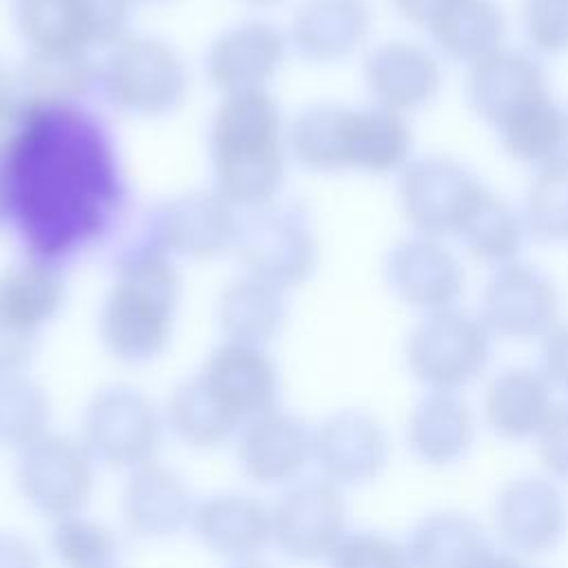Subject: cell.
<instances>
[{"label": "cell", "instance_id": "obj_5", "mask_svg": "<svg viewBox=\"0 0 568 568\" xmlns=\"http://www.w3.org/2000/svg\"><path fill=\"white\" fill-rule=\"evenodd\" d=\"M233 253L244 275L286 293L315 273L320 246L302 209L271 202L240 217Z\"/></svg>", "mask_w": 568, "mask_h": 568}, {"label": "cell", "instance_id": "obj_21", "mask_svg": "<svg viewBox=\"0 0 568 568\" xmlns=\"http://www.w3.org/2000/svg\"><path fill=\"white\" fill-rule=\"evenodd\" d=\"M475 415L459 393L428 390L406 422V444L426 466H453L475 444Z\"/></svg>", "mask_w": 568, "mask_h": 568}, {"label": "cell", "instance_id": "obj_35", "mask_svg": "<svg viewBox=\"0 0 568 568\" xmlns=\"http://www.w3.org/2000/svg\"><path fill=\"white\" fill-rule=\"evenodd\" d=\"M455 235L473 257L484 262H508L521 248L517 215L486 186L466 211Z\"/></svg>", "mask_w": 568, "mask_h": 568}, {"label": "cell", "instance_id": "obj_46", "mask_svg": "<svg viewBox=\"0 0 568 568\" xmlns=\"http://www.w3.org/2000/svg\"><path fill=\"white\" fill-rule=\"evenodd\" d=\"M18 104H20V95H18L16 69H11L0 58V124L16 111Z\"/></svg>", "mask_w": 568, "mask_h": 568}, {"label": "cell", "instance_id": "obj_48", "mask_svg": "<svg viewBox=\"0 0 568 568\" xmlns=\"http://www.w3.org/2000/svg\"><path fill=\"white\" fill-rule=\"evenodd\" d=\"M229 568H275V566H271L268 561H264L262 557H257V559H246V561L229 564Z\"/></svg>", "mask_w": 568, "mask_h": 568}, {"label": "cell", "instance_id": "obj_15", "mask_svg": "<svg viewBox=\"0 0 568 568\" xmlns=\"http://www.w3.org/2000/svg\"><path fill=\"white\" fill-rule=\"evenodd\" d=\"M240 209L215 189L189 191L155 211L153 235L162 251L186 260H213L233 251Z\"/></svg>", "mask_w": 568, "mask_h": 568}, {"label": "cell", "instance_id": "obj_3", "mask_svg": "<svg viewBox=\"0 0 568 568\" xmlns=\"http://www.w3.org/2000/svg\"><path fill=\"white\" fill-rule=\"evenodd\" d=\"M98 82L109 102L129 115L164 118L175 113L189 91L182 55L155 36H126L106 49Z\"/></svg>", "mask_w": 568, "mask_h": 568}, {"label": "cell", "instance_id": "obj_45", "mask_svg": "<svg viewBox=\"0 0 568 568\" xmlns=\"http://www.w3.org/2000/svg\"><path fill=\"white\" fill-rule=\"evenodd\" d=\"M450 0H395L397 11L415 24L428 27L430 20L448 4Z\"/></svg>", "mask_w": 568, "mask_h": 568}, {"label": "cell", "instance_id": "obj_33", "mask_svg": "<svg viewBox=\"0 0 568 568\" xmlns=\"http://www.w3.org/2000/svg\"><path fill=\"white\" fill-rule=\"evenodd\" d=\"M162 415L166 430L193 450H217L235 442L240 433L209 399L195 373L171 388Z\"/></svg>", "mask_w": 568, "mask_h": 568}, {"label": "cell", "instance_id": "obj_31", "mask_svg": "<svg viewBox=\"0 0 568 568\" xmlns=\"http://www.w3.org/2000/svg\"><path fill=\"white\" fill-rule=\"evenodd\" d=\"M504 149L521 162H548L564 151L568 115L548 91L519 102L497 126Z\"/></svg>", "mask_w": 568, "mask_h": 568}, {"label": "cell", "instance_id": "obj_23", "mask_svg": "<svg viewBox=\"0 0 568 568\" xmlns=\"http://www.w3.org/2000/svg\"><path fill=\"white\" fill-rule=\"evenodd\" d=\"M484 422L506 442L535 439L555 408L552 386L541 371L513 366L497 373L484 393Z\"/></svg>", "mask_w": 568, "mask_h": 568}, {"label": "cell", "instance_id": "obj_52", "mask_svg": "<svg viewBox=\"0 0 568 568\" xmlns=\"http://www.w3.org/2000/svg\"><path fill=\"white\" fill-rule=\"evenodd\" d=\"M113 568H118V566H113Z\"/></svg>", "mask_w": 568, "mask_h": 568}, {"label": "cell", "instance_id": "obj_42", "mask_svg": "<svg viewBox=\"0 0 568 568\" xmlns=\"http://www.w3.org/2000/svg\"><path fill=\"white\" fill-rule=\"evenodd\" d=\"M38 346V335L24 333L0 317V379L24 375Z\"/></svg>", "mask_w": 568, "mask_h": 568}, {"label": "cell", "instance_id": "obj_39", "mask_svg": "<svg viewBox=\"0 0 568 568\" xmlns=\"http://www.w3.org/2000/svg\"><path fill=\"white\" fill-rule=\"evenodd\" d=\"M328 568H410L404 544L379 530H348L326 559Z\"/></svg>", "mask_w": 568, "mask_h": 568}, {"label": "cell", "instance_id": "obj_8", "mask_svg": "<svg viewBox=\"0 0 568 568\" xmlns=\"http://www.w3.org/2000/svg\"><path fill=\"white\" fill-rule=\"evenodd\" d=\"M273 546L291 561H326L348 532L344 488L315 477H300L284 486L271 504Z\"/></svg>", "mask_w": 568, "mask_h": 568}, {"label": "cell", "instance_id": "obj_37", "mask_svg": "<svg viewBox=\"0 0 568 568\" xmlns=\"http://www.w3.org/2000/svg\"><path fill=\"white\" fill-rule=\"evenodd\" d=\"M49 550L62 568H113L120 539L109 524L78 513L51 521Z\"/></svg>", "mask_w": 568, "mask_h": 568}, {"label": "cell", "instance_id": "obj_14", "mask_svg": "<svg viewBox=\"0 0 568 568\" xmlns=\"http://www.w3.org/2000/svg\"><path fill=\"white\" fill-rule=\"evenodd\" d=\"M481 189L455 160L430 155L404 169L399 202L406 220L424 235H455Z\"/></svg>", "mask_w": 568, "mask_h": 568}, {"label": "cell", "instance_id": "obj_50", "mask_svg": "<svg viewBox=\"0 0 568 568\" xmlns=\"http://www.w3.org/2000/svg\"><path fill=\"white\" fill-rule=\"evenodd\" d=\"M135 4L138 2H146V4H169V2H175V0H133Z\"/></svg>", "mask_w": 568, "mask_h": 568}, {"label": "cell", "instance_id": "obj_20", "mask_svg": "<svg viewBox=\"0 0 568 568\" xmlns=\"http://www.w3.org/2000/svg\"><path fill=\"white\" fill-rule=\"evenodd\" d=\"M371 29L364 0H304L288 27V44L315 64L339 62L359 49Z\"/></svg>", "mask_w": 568, "mask_h": 568}, {"label": "cell", "instance_id": "obj_16", "mask_svg": "<svg viewBox=\"0 0 568 568\" xmlns=\"http://www.w3.org/2000/svg\"><path fill=\"white\" fill-rule=\"evenodd\" d=\"M189 528L204 550L229 564L257 559L273 544L271 506L237 490L195 501Z\"/></svg>", "mask_w": 568, "mask_h": 568}, {"label": "cell", "instance_id": "obj_30", "mask_svg": "<svg viewBox=\"0 0 568 568\" xmlns=\"http://www.w3.org/2000/svg\"><path fill=\"white\" fill-rule=\"evenodd\" d=\"M406 120L388 109H351L346 124L348 171L388 173L404 166L410 151Z\"/></svg>", "mask_w": 568, "mask_h": 568}, {"label": "cell", "instance_id": "obj_43", "mask_svg": "<svg viewBox=\"0 0 568 568\" xmlns=\"http://www.w3.org/2000/svg\"><path fill=\"white\" fill-rule=\"evenodd\" d=\"M539 364V371L548 379L552 390L568 395V324L552 326L541 337Z\"/></svg>", "mask_w": 568, "mask_h": 568}, {"label": "cell", "instance_id": "obj_27", "mask_svg": "<svg viewBox=\"0 0 568 568\" xmlns=\"http://www.w3.org/2000/svg\"><path fill=\"white\" fill-rule=\"evenodd\" d=\"M20 102L69 104L98 82V64L84 49H29L16 67Z\"/></svg>", "mask_w": 568, "mask_h": 568}, {"label": "cell", "instance_id": "obj_4", "mask_svg": "<svg viewBox=\"0 0 568 568\" xmlns=\"http://www.w3.org/2000/svg\"><path fill=\"white\" fill-rule=\"evenodd\" d=\"M164 428L162 410L142 388L131 384L98 388L80 417V439L93 459L126 473L155 462Z\"/></svg>", "mask_w": 568, "mask_h": 568}, {"label": "cell", "instance_id": "obj_18", "mask_svg": "<svg viewBox=\"0 0 568 568\" xmlns=\"http://www.w3.org/2000/svg\"><path fill=\"white\" fill-rule=\"evenodd\" d=\"M193 493L186 479L158 459L129 473L120 493L124 528L142 541H162L191 526Z\"/></svg>", "mask_w": 568, "mask_h": 568}, {"label": "cell", "instance_id": "obj_29", "mask_svg": "<svg viewBox=\"0 0 568 568\" xmlns=\"http://www.w3.org/2000/svg\"><path fill=\"white\" fill-rule=\"evenodd\" d=\"M426 29L450 60L475 64L499 51L506 20L493 0H450Z\"/></svg>", "mask_w": 568, "mask_h": 568}, {"label": "cell", "instance_id": "obj_41", "mask_svg": "<svg viewBox=\"0 0 568 568\" xmlns=\"http://www.w3.org/2000/svg\"><path fill=\"white\" fill-rule=\"evenodd\" d=\"M537 457L555 481H568V402L555 404L535 437Z\"/></svg>", "mask_w": 568, "mask_h": 568}, {"label": "cell", "instance_id": "obj_38", "mask_svg": "<svg viewBox=\"0 0 568 568\" xmlns=\"http://www.w3.org/2000/svg\"><path fill=\"white\" fill-rule=\"evenodd\" d=\"M526 222L537 240L568 237V151L537 171L526 197Z\"/></svg>", "mask_w": 568, "mask_h": 568}, {"label": "cell", "instance_id": "obj_49", "mask_svg": "<svg viewBox=\"0 0 568 568\" xmlns=\"http://www.w3.org/2000/svg\"><path fill=\"white\" fill-rule=\"evenodd\" d=\"M244 2L257 4V7H268V4H275V2H280V0H244Z\"/></svg>", "mask_w": 568, "mask_h": 568}, {"label": "cell", "instance_id": "obj_13", "mask_svg": "<svg viewBox=\"0 0 568 568\" xmlns=\"http://www.w3.org/2000/svg\"><path fill=\"white\" fill-rule=\"evenodd\" d=\"M288 51V38L271 22L248 20L217 33L204 55V73L220 95L268 91Z\"/></svg>", "mask_w": 568, "mask_h": 568}, {"label": "cell", "instance_id": "obj_22", "mask_svg": "<svg viewBox=\"0 0 568 568\" xmlns=\"http://www.w3.org/2000/svg\"><path fill=\"white\" fill-rule=\"evenodd\" d=\"M364 80L377 106L399 113L430 102L439 91L442 73L426 49L388 42L368 55Z\"/></svg>", "mask_w": 568, "mask_h": 568}, {"label": "cell", "instance_id": "obj_19", "mask_svg": "<svg viewBox=\"0 0 568 568\" xmlns=\"http://www.w3.org/2000/svg\"><path fill=\"white\" fill-rule=\"evenodd\" d=\"M390 291L422 311H444L464 291V271L457 257L435 237H408L397 242L386 257Z\"/></svg>", "mask_w": 568, "mask_h": 568}, {"label": "cell", "instance_id": "obj_24", "mask_svg": "<svg viewBox=\"0 0 568 568\" xmlns=\"http://www.w3.org/2000/svg\"><path fill=\"white\" fill-rule=\"evenodd\" d=\"M215 324L224 342L266 348L286 324L284 291L242 273L220 291Z\"/></svg>", "mask_w": 568, "mask_h": 568}, {"label": "cell", "instance_id": "obj_2", "mask_svg": "<svg viewBox=\"0 0 568 568\" xmlns=\"http://www.w3.org/2000/svg\"><path fill=\"white\" fill-rule=\"evenodd\" d=\"M178 306L180 275L162 248L122 260L98 313L104 351L129 366L155 362L171 346Z\"/></svg>", "mask_w": 568, "mask_h": 568}, {"label": "cell", "instance_id": "obj_25", "mask_svg": "<svg viewBox=\"0 0 568 568\" xmlns=\"http://www.w3.org/2000/svg\"><path fill=\"white\" fill-rule=\"evenodd\" d=\"M548 91L541 67L519 51H495L473 64L466 95L473 111L497 126L519 102Z\"/></svg>", "mask_w": 568, "mask_h": 568}, {"label": "cell", "instance_id": "obj_36", "mask_svg": "<svg viewBox=\"0 0 568 568\" xmlns=\"http://www.w3.org/2000/svg\"><path fill=\"white\" fill-rule=\"evenodd\" d=\"M53 404L47 388L33 377L0 379V448L20 453L49 433Z\"/></svg>", "mask_w": 568, "mask_h": 568}, {"label": "cell", "instance_id": "obj_26", "mask_svg": "<svg viewBox=\"0 0 568 568\" xmlns=\"http://www.w3.org/2000/svg\"><path fill=\"white\" fill-rule=\"evenodd\" d=\"M67 284L62 273L42 260H20L0 273V317L40 335L62 311Z\"/></svg>", "mask_w": 568, "mask_h": 568}, {"label": "cell", "instance_id": "obj_9", "mask_svg": "<svg viewBox=\"0 0 568 568\" xmlns=\"http://www.w3.org/2000/svg\"><path fill=\"white\" fill-rule=\"evenodd\" d=\"M493 526L513 555L552 552L568 535V499L548 475L515 477L495 497Z\"/></svg>", "mask_w": 568, "mask_h": 568}, {"label": "cell", "instance_id": "obj_40", "mask_svg": "<svg viewBox=\"0 0 568 568\" xmlns=\"http://www.w3.org/2000/svg\"><path fill=\"white\" fill-rule=\"evenodd\" d=\"M528 42L541 53L568 49V0H524Z\"/></svg>", "mask_w": 568, "mask_h": 568}, {"label": "cell", "instance_id": "obj_11", "mask_svg": "<svg viewBox=\"0 0 568 568\" xmlns=\"http://www.w3.org/2000/svg\"><path fill=\"white\" fill-rule=\"evenodd\" d=\"M390 462L384 422L364 408H342L313 428V464L339 488H359L379 479Z\"/></svg>", "mask_w": 568, "mask_h": 568}, {"label": "cell", "instance_id": "obj_17", "mask_svg": "<svg viewBox=\"0 0 568 568\" xmlns=\"http://www.w3.org/2000/svg\"><path fill=\"white\" fill-rule=\"evenodd\" d=\"M559 300L550 277L528 264L501 268L481 297L484 326L510 339L544 337L557 320Z\"/></svg>", "mask_w": 568, "mask_h": 568}, {"label": "cell", "instance_id": "obj_34", "mask_svg": "<svg viewBox=\"0 0 568 568\" xmlns=\"http://www.w3.org/2000/svg\"><path fill=\"white\" fill-rule=\"evenodd\" d=\"M13 20L29 49H93L87 0H13Z\"/></svg>", "mask_w": 568, "mask_h": 568}, {"label": "cell", "instance_id": "obj_32", "mask_svg": "<svg viewBox=\"0 0 568 568\" xmlns=\"http://www.w3.org/2000/svg\"><path fill=\"white\" fill-rule=\"evenodd\" d=\"M348 106L313 104L295 115L286 131L293 160L306 171L339 173L346 169Z\"/></svg>", "mask_w": 568, "mask_h": 568}, {"label": "cell", "instance_id": "obj_10", "mask_svg": "<svg viewBox=\"0 0 568 568\" xmlns=\"http://www.w3.org/2000/svg\"><path fill=\"white\" fill-rule=\"evenodd\" d=\"M195 377L217 410L240 430L280 406L282 379L266 348L222 342L206 355Z\"/></svg>", "mask_w": 568, "mask_h": 568}, {"label": "cell", "instance_id": "obj_28", "mask_svg": "<svg viewBox=\"0 0 568 568\" xmlns=\"http://www.w3.org/2000/svg\"><path fill=\"white\" fill-rule=\"evenodd\" d=\"M486 546L479 521L459 510L424 515L404 541L410 568H464Z\"/></svg>", "mask_w": 568, "mask_h": 568}, {"label": "cell", "instance_id": "obj_51", "mask_svg": "<svg viewBox=\"0 0 568 568\" xmlns=\"http://www.w3.org/2000/svg\"><path fill=\"white\" fill-rule=\"evenodd\" d=\"M2 202H4V191H2V178H0V213H2Z\"/></svg>", "mask_w": 568, "mask_h": 568}, {"label": "cell", "instance_id": "obj_12", "mask_svg": "<svg viewBox=\"0 0 568 568\" xmlns=\"http://www.w3.org/2000/svg\"><path fill=\"white\" fill-rule=\"evenodd\" d=\"M233 444L240 473L266 488L297 481L313 462V426L280 406L244 424Z\"/></svg>", "mask_w": 568, "mask_h": 568}, {"label": "cell", "instance_id": "obj_6", "mask_svg": "<svg viewBox=\"0 0 568 568\" xmlns=\"http://www.w3.org/2000/svg\"><path fill=\"white\" fill-rule=\"evenodd\" d=\"M95 464L80 437L49 430L16 453L13 479L20 497L55 521L84 513L95 488Z\"/></svg>", "mask_w": 568, "mask_h": 568}, {"label": "cell", "instance_id": "obj_7", "mask_svg": "<svg viewBox=\"0 0 568 568\" xmlns=\"http://www.w3.org/2000/svg\"><path fill=\"white\" fill-rule=\"evenodd\" d=\"M488 362L490 331L464 311H433L406 339L408 373L428 390L457 393L473 384Z\"/></svg>", "mask_w": 568, "mask_h": 568}, {"label": "cell", "instance_id": "obj_47", "mask_svg": "<svg viewBox=\"0 0 568 568\" xmlns=\"http://www.w3.org/2000/svg\"><path fill=\"white\" fill-rule=\"evenodd\" d=\"M464 568H524L517 559V555L508 550H497L493 546H486L479 550Z\"/></svg>", "mask_w": 568, "mask_h": 568}, {"label": "cell", "instance_id": "obj_1", "mask_svg": "<svg viewBox=\"0 0 568 568\" xmlns=\"http://www.w3.org/2000/svg\"><path fill=\"white\" fill-rule=\"evenodd\" d=\"M286 129L268 91L222 95L209 124L213 189L235 209L275 202L286 173Z\"/></svg>", "mask_w": 568, "mask_h": 568}, {"label": "cell", "instance_id": "obj_44", "mask_svg": "<svg viewBox=\"0 0 568 568\" xmlns=\"http://www.w3.org/2000/svg\"><path fill=\"white\" fill-rule=\"evenodd\" d=\"M0 568H42V559L27 537L0 530Z\"/></svg>", "mask_w": 568, "mask_h": 568}]
</instances>
